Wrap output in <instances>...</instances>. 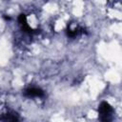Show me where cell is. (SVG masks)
Instances as JSON below:
<instances>
[{"instance_id":"4","label":"cell","mask_w":122,"mask_h":122,"mask_svg":"<svg viewBox=\"0 0 122 122\" xmlns=\"http://www.w3.org/2000/svg\"><path fill=\"white\" fill-rule=\"evenodd\" d=\"M83 32H84V30L82 28L78 27V26H76L74 28H71V26H69L68 29H67V35L69 37H71V38H74V37H76L77 35H79Z\"/></svg>"},{"instance_id":"2","label":"cell","mask_w":122,"mask_h":122,"mask_svg":"<svg viewBox=\"0 0 122 122\" xmlns=\"http://www.w3.org/2000/svg\"><path fill=\"white\" fill-rule=\"evenodd\" d=\"M24 95L27 97H41L44 95V92L40 88L30 87L24 91Z\"/></svg>"},{"instance_id":"3","label":"cell","mask_w":122,"mask_h":122,"mask_svg":"<svg viewBox=\"0 0 122 122\" xmlns=\"http://www.w3.org/2000/svg\"><path fill=\"white\" fill-rule=\"evenodd\" d=\"M1 122H19V115L15 112H7L0 117Z\"/></svg>"},{"instance_id":"1","label":"cell","mask_w":122,"mask_h":122,"mask_svg":"<svg viewBox=\"0 0 122 122\" xmlns=\"http://www.w3.org/2000/svg\"><path fill=\"white\" fill-rule=\"evenodd\" d=\"M113 109L108 102H101L98 106V118L100 122H111L112 120Z\"/></svg>"}]
</instances>
